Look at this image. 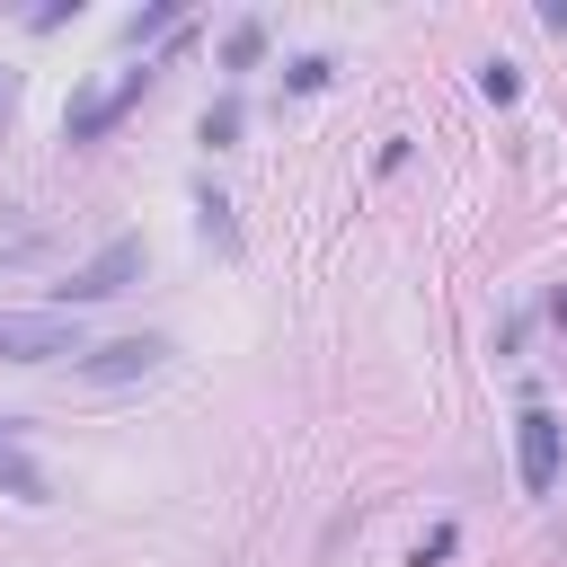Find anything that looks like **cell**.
Returning a JSON list of instances; mask_svg holds the SVG:
<instances>
[{
    "label": "cell",
    "mask_w": 567,
    "mask_h": 567,
    "mask_svg": "<svg viewBox=\"0 0 567 567\" xmlns=\"http://www.w3.org/2000/svg\"><path fill=\"white\" fill-rule=\"evenodd\" d=\"M142 266H151V248H142V230H115L89 266H71V284H62V301L53 310H89V301H115L124 284H142Z\"/></svg>",
    "instance_id": "6da1fadb"
},
{
    "label": "cell",
    "mask_w": 567,
    "mask_h": 567,
    "mask_svg": "<svg viewBox=\"0 0 567 567\" xmlns=\"http://www.w3.org/2000/svg\"><path fill=\"white\" fill-rule=\"evenodd\" d=\"M151 80H159V71L142 62V71H124L115 89H89V97H71V106H62V142H97V133H106L124 106H142V89H151Z\"/></svg>",
    "instance_id": "5b68a950"
},
{
    "label": "cell",
    "mask_w": 567,
    "mask_h": 567,
    "mask_svg": "<svg viewBox=\"0 0 567 567\" xmlns=\"http://www.w3.org/2000/svg\"><path fill=\"white\" fill-rule=\"evenodd\" d=\"M9 89H18V80H9V71H0V106H9Z\"/></svg>",
    "instance_id": "9a60e30c"
},
{
    "label": "cell",
    "mask_w": 567,
    "mask_h": 567,
    "mask_svg": "<svg viewBox=\"0 0 567 567\" xmlns=\"http://www.w3.org/2000/svg\"><path fill=\"white\" fill-rule=\"evenodd\" d=\"M558 461H567V425H558L549 408H523V425H514V470H523V487L549 496V487H558Z\"/></svg>",
    "instance_id": "277c9868"
},
{
    "label": "cell",
    "mask_w": 567,
    "mask_h": 567,
    "mask_svg": "<svg viewBox=\"0 0 567 567\" xmlns=\"http://www.w3.org/2000/svg\"><path fill=\"white\" fill-rule=\"evenodd\" d=\"M159 363H168V337L133 328V337H106V346H89V354L71 363V381H89V390H115V381H151Z\"/></svg>",
    "instance_id": "3957f363"
},
{
    "label": "cell",
    "mask_w": 567,
    "mask_h": 567,
    "mask_svg": "<svg viewBox=\"0 0 567 567\" xmlns=\"http://www.w3.org/2000/svg\"><path fill=\"white\" fill-rule=\"evenodd\" d=\"M0 213H9V204H0ZM0 230H9V221H0Z\"/></svg>",
    "instance_id": "2e32d148"
},
{
    "label": "cell",
    "mask_w": 567,
    "mask_h": 567,
    "mask_svg": "<svg viewBox=\"0 0 567 567\" xmlns=\"http://www.w3.org/2000/svg\"><path fill=\"white\" fill-rule=\"evenodd\" d=\"M53 354H89L80 346V310H0V363H53Z\"/></svg>",
    "instance_id": "7a4b0ae2"
},
{
    "label": "cell",
    "mask_w": 567,
    "mask_h": 567,
    "mask_svg": "<svg viewBox=\"0 0 567 567\" xmlns=\"http://www.w3.org/2000/svg\"><path fill=\"white\" fill-rule=\"evenodd\" d=\"M18 434H27V416H9V408H0V443H18Z\"/></svg>",
    "instance_id": "5bb4252c"
},
{
    "label": "cell",
    "mask_w": 567,
    "mask_h": 567,
    "mask_svg": "<svg viewBox=\"0 0 567 567\" xmlns=\"http://www.w3.org/2000/svg\"><path fill=\"white\" fill-rule=\"evenodd\" d=\"M195 213H204V230H213V239H221V248H230V239H239V230H230V204H221V195H213V186H204V195H195Z\"/></svg>",
    "instance_id": "8fae6325"
},
{
    "label": "cell",
    "mask_w": 567,
    "mask_h": 567,
    "mask_svg": "<svg viewBox=\"0 0 567 567\" xmlns=\"http://www.w3.org/2000/svg\"><path fill=\"white\" fill-rule=\"evenodd\" d=\"M177 27V0H159V9H142V18H124V44H151V35H168Z\"/></svg>",
    "instance_id": "9c48e42d"
},
{
    "label": "cell",
    "mask_w": 567,
    "mask_h": 567,
    "mask_svg": "<svg viewBox=\"0 0 567 567\" xmlns=\"http://www.w3.org/2000/svg\"><path fill=\"white\" fill-rule=\"evenodd\" d=\"M257 53H266V18H239V27L221 35V71H248Z\"/></svg>",
    "instance_id": "52a82bcc"
},
{
    "label": "cell",
    "mask_w": 567,
    "mask_h": 567,
    "mask_svg": "<svg viewBox=\"0 0 567 567\" xmlns=\"http://www.w3.org/2000/svg\"><path fill=\"white\" fill-rule=\"evenodd\" d=\"M328 71H337V62H328V53H301V62H292V71H284V80H292V89H301V97H310V89H328Z\"/></svg>",
    "instance_id": "30bf717a"
},
{
    "label": "cell",
    "mask_w": 567,
    "mask_h": 567,
    "mask_svg": "<svg viewBox=\"0 0 567 567\" xmlns=\"http://www.w3.org/2000/svg\"><path fill=\"white\" fill-rule=\"evenodd\" d=\"M452 540H461V532H452V523H434V532L416 540V567H443V558H452Z\"/></svg>",
    "instance_id": "7c38bea8"
},
{
    "label": "cell",
    "mask_w": 567,
    "mask_h": 567,
    "mask_svg": "<svg viewBox=\"0 0 567 567\" xmlns=\"http://www.w3.org/2000/svg\"><path fill=\"white\" fill-rule=\"evenodd\" d=\"M478 89H487V97H496V106H505V97H514V89H523V80H514V62H487V71H478Z\"/></svg>",
    "instance_id": "4fadbf2b"
},
{
    "label": "cell",
    "mask_w": 567,
    "mask_h": 567,
    "mask_svg": "<svg viewBox=\"0 0 567 567\" xmlns=\"http://www.w3.org/2000/svg\"><path fill=\"white\" fill-rule=\"evenodd\" d=\"M204 142H213V151L239 142V97H213V106H204Z\"/></svg>",
    "instance_id": "ba28073f"
},
{
    "label": "cell",
    "mask_w": 567,
    "mask_h": 567,
    "mask_svg": "<svg viewBox=\"0 0 567 567\" xmlns=\"http://www.w3.org/2000/svg\"><path fill=\"white\" fill-rule=\"evenodd\" d=\"M0 496H18V505H44L53 487H44V470L18 452V443H0Z\"/></svg>",
    "instance_id": "8992f818"
}]
</instances>
